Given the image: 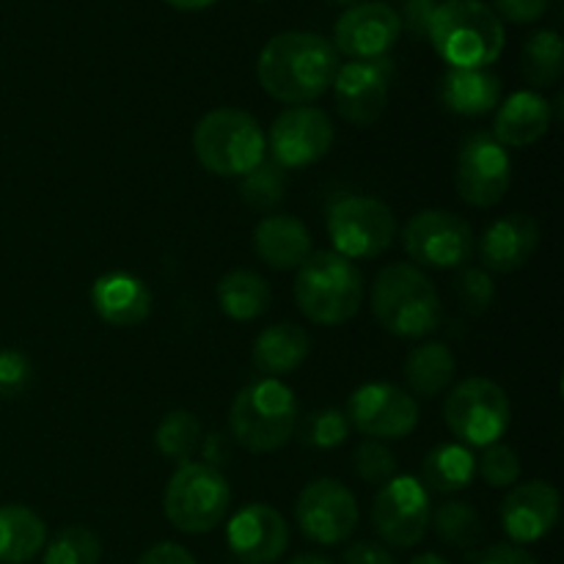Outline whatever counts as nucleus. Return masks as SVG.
Here are the masks:
<instances>
[{
	"instance_id": "obj_1",
	"label": "nucleus",
	"mask_w": 564,
	"mask_h": 564,
	"mask_svg": "<svg viewBox=\"0 0 564 564\" xmlns=\"http://www.w3.org/2000/svg\"><path fill=\"white\" fill-rule=\"evenodd\" d=\"M339 72L330 39L308 31H284L270 39L257 61L264 91L284 105H308L323 97Z\"/></svg>"
},
{
	"instance_id": "obj_2",
	"label": "nucleus",
	"mask_w": 564,
	"mask_h": 564,
	"mask_svg": "<svg viewBox=\"0 0 564 564\" xmlns=\"http://www.w3.org/2000/svg\"><path fill=\"white\" fill-rule=\"evenodd\" d=\"M427 39L449 69H488L505 50V25L482 0H444Z\"/></svg>"
},
{
	"instance_id": "obj_3",
	"label": "nucleus",
	"mask_w": 564,
	"mask_h": 564,
	"mask_svg": "<svg viewBox=\"0 0 564 564\" xmlns=\"http://www.w3.org/2000/svg\"><path fill=\"white\" fill-rule=\"evenodd\" d=\"M372 314L400 339H424L438 330L444 306L433 281L408 262H394L372 284Z\"/></svg>"
},
{
	"instance_id": "obj_4",
	"label": "nucleus",
	"mask_w": 564,
	"mask_h": 564,
	"mask_svg": "<svg viewBox=\"0 0 564 564\" xmlns=\"http://www.w3.org/2000/svg\"><path fill=\"white\" fill-rule=\"evenodd\" d=\"M297 422V400L275 378H262L257 383H248L240 394L235 397L229 411L231 438L248 452L268 455V452L281 449L295 435Z\"/></svg>"
},
{
	"instance_id": "obj_5",
	"label": "nucleus",
	"mask_w": 564,
	"mask_h": 564,
	"mask_svg": "<svg viewBox=\"0 0 564 564\" xmlns=\"http://www.w3.org/2000/svg\"><path fill=\"white\" fill-rule=\"evenodd\" d=\"M295 303L317 325H341L364 303V279L356 262L336 251H317L297 268Z\"/></svg>"
},
{
	"instance_id": "obj_6",
	"label": "nucleus",
	"mask_w": 564,
	"mask_h": 564,
	"mask_svg": "<svg viewBox=\"0 0 564 564\" xmlns=\"http://www.w3.org/2000/svg\"><path fill=\"white\" fill-rule=\"evenodd\" d=\"M193 152L215 176H246L268 152V138L251 113L215 108L193 130Z\"/></svg>"
},
{
	"instance_id": "obj_7",
	"label": "nucleus",
	"mask_w": 564,
	"mask_h": 564,
	"mask_svg": "<svg viewBox=\"0 0 564 564\" xmlns=\"http://www.w3.org/2000/svg\"><path fill=\"white\" fill-rule=\"evenodd\" d=\"M231 490L224 474L207 463H182L165 488L163 510L171 527L185 534H207L226 518Z\"/></svg>"
},
{
	"instance_id": "obj_8",
	"label": "nucleus",
	"mask_w": 564,
	"mask_h": 564,
	"mask_svg": "<svg viewBox=\"0 0 564 564\" xmlns=\"http://www.w3.org/2000/svg\"><path fill=\"white\" fill-rule=\"evenodd\" d=\"M444 422L468 449L499 444V438L510 427L507 391L488 378L463 380L446 397Z\"/></svg>"
},
{
	"instance_id": "obj_9",
	"label": "nucleus",
	"mask_w": 564,
	"mask_h": 564,
	"mask_svg": "<svg viewBox=\"0 0 564 564\" xmlns=\"http://www.w3.org/2000/svg\"><path fill=\"white\" fill-rule=\"evenodd\" d=\"M397 218L389 204L372 196H341L328 207V237L345 259H375L389 251Z\"/></svg>"
},
{
	"instance_id": "obj_10",
	"label": "nucleus",
	"mask_w": 564,
	"mask_h": 564,
	"mask_svg": "<svg viewBox=\"0 0 564 564\" xmlns=\"http://www.w3.org/2000/svg\"><path fill=\"white\" fill-rule=\"evenodd\" d=\"M402 248L416 268L455 270L471 259L474 231L468 220L446 209L416 213L402 229Z\"/></svg>"
},
{
	"instance_id": "obj_11",
	"label": "nucleus",
	"mask_w": 564,
	"mask_h": 564,
	"mask_svg": "<svg viewBox=\"0 0 564 564\" xmlns=\"http://www.w3.org/2000/svg\"><path fill=\"white\" fill-rule=\"evenodd\" d=\"M512 163L507 149L490 132H474L463 141L455 165V187L471 207L490 209L507 196Z\"/></svg>"
},
{
	"instance_id": "obj_12",
	"label": "nucleus",
	"mask_w": 564,
	"mask_h": 564,
	"mask_svg": "<svg viewBox=\"0 0 564 564\" xmlns=\"http://www.w3.org/2000/svg\"><path fill=\"white\" fill-rule=\"evenodd\" d=\"M433 518L430 490L413 477H394L380 488L372 505L375 532L394 549H411L424 540Z\"/></svg>"
},
{
	"instance_id": "obj_13",
	"label": "nucleus",
	"mask_w": 564,
	"mask_h": 564,
	"mask_svg": "<svg viewBox=\"0 0 564 564\" xmlns=\"http://www.w3.org/2000/svg\"><path fill=\"white\" fill-rule=\"evenodd\" d=\"M345 416L367 438L400 441L416 430L419 405L400 386L375 380L352 391Z\"/></svg>"
},
{
	"instance_id": "obj_14",
	"label": "nucleus",
	"mask_w": 564,
	"mask_h": 564,
	"mask_svg": "<svg viewBox=\"0 0 564 564\" xmlns=\"http://www.w3.org/2000/svg\"><path fill=\"white\" fill-rule=\"evenodd\" d=\"M270 152L281 169H306L334 147V121L323 108L292 105L270 127Z\"/></svg>"
},
{
	"instance_id": "obj_15",
	"label": "nucleus",
	"mask_w": 564,
	"mask_h": 564,
	"mask_svg": "<svg viewBox=\"0 0 564 564\" xmlns=\"http://www.w3.org/2000/svg\"><path fill=\"white\" fill-rule=\"evenodd\" d=\"M295 518L312 543L339 545L356 532L358 501L352 490L336 479H314L297 496Z\"/></svg>"
},
{
	"instance_id": "obj_16",
	"label": "nucleus",
	"mask_w": 564,
	"mask_h": 564,
	"mask_svg": "<svg viewBox=\"0 0 564 564\" xmlns=\"http://www.w3.org/2000/svg\"><path fill=\"white\" fill-rule=\"evenodd\" d=\"M391 80H394V61L372 58V61H350L339 66L334 77L336 110L347 124L367 127L383 116L389 105Z\"/></svg>"
},
{
	"instance_id": "obj_17",
	"label": "nucleus",
	"mask_w": 564,
	"mask_h": 564,
	"mask_svg": "<svg viewBox=\"0 0 564 564\" xmlns=\"http://www.w3.org/2000/svg\"><path fill=\"white\" fill-rule=\"evenodd\" d=\"M402 36L400 14L383 0L352 3L334 25L336 53L352 61L386 58Z\"/></svg>"
},
{
	"instance_id": "obj_18",
	"label": "nucleus",
	"mask_w": 564,
	"mask_h": 564,
	"mask_svg": "<svg viewBox=\"0 0 564 564\" xmlns=\"http://www.w3.org/2000/svg\"><path fill=\"white\" fill-rule=\"evenodd\" d=\"M226 543L242 564H273L290 545V527L275 507L246 505L229 518Z\"/></svg>"
},
{
	"instance_id": "obj_19",
	"label": "nucleus",
	"mask_w": 564,
	"mask_h": 564,
	"mask_svg": "<svg viewBox=\"0 0 564 564\" xmlns=\"http://www.w3.org/2000/svg\"><path fill=\"white\" fill-rule=\"evenodd\" d=\"M560 521V490L549 482L518 485L501 501V527L516 545L540 543Z\"/></svg>"
},
{
	"instance_id": "obj_20",
	"label": "nucleus",
	"mask_w": 564,
	"mask_h": 564,
	"mask_svg": "<svg viewBox=\"0 0 564 564\" xmlns=\"http://www.w3.org/2000/svg\"><path fill=\"white\" fill-rule=\"evenodd\" d=\"M540 246V226L532 215H505L494 220L479 240L482 268L490 273H516L527 268Z\"/></svg>"
},
{
	"instance_id": "obj_21",
	"label": "nucleus",
	"mask_w": 564,
	"mask_h": 564,
	"mask_svg": "<svg viewBox=\"0 0 564 564\" xmlns=\"http://www.w3.org/2000/svg\"><path fill=\"white\" fill-rule=\"evenodd\" d=\"M91 306L108 325L132 328L152 314V292L130 273H105L94 281Z\"/></svg>"
},
{
	"instance_id": "obj_22",
	"label": "nucleus",
	"mask_w": 564,
	"mask_h": 564,
	"mask_svg": "<svg viewBox=\"0 0 564 564\" xmlns=\"http://www.w3.org/2000/svg\"><path fill=\"white\" fill-rule=\"evenodd\" d=\"M253 251L268 268L297 270L312 257V231L295 215H268L253 229Z\"/></svg>"
},
{
	"instance_id": "obj_23",
	"label": "nucleus",
	"mask_w": 564,
	"mask_h": 564,
	"mask_svg": "<svg viewBox=\"0 0 564 564\" xmlns=\"http://www.w3.org/2000/svg\"><path fill=\"white\" fill-rule=\"evenodd\" d=\"M554 110L540 91H516L505 99L494 121V138L501 147H532L549 132Z\"/></svg>"
},
{
	"instance_id": "obj_24",
	"label": "nucleus",
	"mask_w": 564,
	"mask_h": 564,
	"mask_svg": "<svg viewBox=\"0 0 564 564\" xmlns=\"http://www.w3.org/2000/svg\"><path fill=\"white\" fill-rule=\"evenodd\" d=\"M501 77L490 69H449L441 80V102L449 113L485 116L499 105Z\"/></svg>"
},
{
	"instance_id": "obj_25",
	"label": "nucleus",
	"mask_w": 564,
	"mask_h": 564,
	"mask_svg": "<svg viewBox=\"0 0 564 564\" xmlns=\"http://www.w3.org/2000/svg\"><path fill=\"white\" fill-rule=\"evenodd\" d=\"M312 352V339L301 325L279 323L264 328L253 341V364L268 378H286L295 372Z\"/></svg>"
},
{
	"instance_id": "obj_26",
	"label": "nucleus",
	"mask_w": 564,
	"mask_h": 564,
	"mask_svg": "<svg viewBox=\"0 0 564 564\" xmlns=\"http://www.w3.org/2000/svg\"><path fill=\"white\" fill-rule=\"evenodd\" d=\"M47 543V527L22 505L0 507V564H28Z\"/></svg>"
},
{
	"instance_id": "obj_27",
	"label": "nucleus",
	"mask_w": 564,
	"mask_h": 564,
	"mask_svg": "<svg viewBox=\"0 0 564 564\" xmlns=\"http://www.w3.org/2000/svg\"><path fill=\"white\" fill-rule=\"evenodd\" d=\"M457 361L452 350L441 341H427L419 345L416 350L408 352L405 358V383L422 400H433V397L444 394L455 380Z\"/></svg>"
},
{
	"instance_id": "obj_28",
	"label": "nucleus",
	"mask_w": 564,
	"mask_h": 564,
	"mask_svg": "<svg viewBox=\"0 0 564 564\" xmlns=\"http://www.w3.org/2000/svg\"><path fill=\"white\" fill-rule=\"evenodd\" d=\"M477 477V457L463 444H441L424 457L422 485L435 494H460Z\"/></svg>"
},
{
	"instance_id": "obj_29",
	"label": "nucleus",
	"mask_w": 564,
	"mask_h": 564,
	"mask_svg": "<svg viewBox=\"0 0 564 564\" xmlns=\"http://www.w3.org/2000/svg\"><path fill=\"white\" fill-rule=\"evenodd\" d=\"M218 306L235 323H248L268 312L270 286L262 275L251 270H231L218 281Z\"/></svg>"
},
{
	"instance_id": "obj_30",
	"label": "nucleus",
	"mask_w": 564,
	"mask_h": 564,
	"mask_svg": "<svg viewBox=\"0 0 564 564\" xmlns=\"http://www.w3.org/2000/svg\"><path fill=\"white\" fill-rule=\"evenodd\" d=\"M521 69L532 86H556L564 69V44L556 31H538L527 39L521 55Z\"/></svg>"
},
{
	"instance_id": "obj_31",
	"label": "nucleus",
	"mask_w": 564,
	"mask_h": 564,
	"mask_svg": "<svg viewBox=\"0 0 564 564\" xmlns=\"http://www.w3.org/2000/svg\"><path fill=\"white\" fill-rule=\"evenodd\" d=\"M202 438V424H198V419L191 411L165 413L163 422L158 424V433H154V444H158L160 455L180 463V466L182 463H191Z\"/></svg>"
},
{
	"instance_id": "obj_32",
	"label": "nucleus",
	"mask_w": 564,
	"mask_h": 564,
	"mask_svg": "<svg viewBox=\"0 0 564 564\" xmlns=\"http://www.w3.org/2000/svg\"><path fill=\"white\" fill-rule=\"evenodd\" d=\"M242 202L259 213H273L286 196V174L273 160H262L253 171H248L240 182Z\"/></svg>"
},
{
	"instance_id": "obj_33",
	"label": "nucleus",
	"mask_w": 564,
	"mask_h": 564,
	"mask_svg": "<svg viewBox=\"0 0 564 564\" xmlns=\"http://www.w3.org/2000/svg\"><path fill=\"white\" fill-rule=\"evenodd\" d=\"M102 543L86 527H66L44 549V564H99Z\"/></svg>"
},
{
	"instance_id": "obj_34",
	"label": "nucleus",
	"mask_w": 564,
	"mask_h": 564,
	"mask_svg": "<svg viewBox=\"0 0 564 564\" xmlns=\"http://www.w3.org/2000/svg\"><path fill=\"white\" fill-rule=\"evenodd\" d=\"M430 521H435V532L449 545L471 549L482 538V518L466 501H444Z\"/></svg>"
},
{
	"instance_id": "obj_35",
	"label": "nucleus",
	"mask_w": 564,
	"mask_h": 564,
	"mask_svg": "<svg viewBox=\"0 0 564 564\" xmlns=\"http://www.w3.org/2000/svg\"><path fill=\"white\" fill-rule=\"evenodd\" d=\"M295 433H301L303 444L314 446V449H336L350 435V422L339 408H323V411H312L308 416H303Z\"/></svg>"
},
{
	"instance_id": "obj_36",
	"label": "nucleus",
	"mask_w": 564,
	"mask_h": 564,
	"mask_svg": "<svg viewBox=\"0 0 564 564\" xmlns=\"http://www.w3.org/2000/svg\"><path fill=\"white\" fill-rule=\"evenodd\" d=\"M477 471L490 488H510L521 479V457L516 449L507 444H490L485 446V455L479 457Z\"/></svg>"
},
{
	"instance_id": "obj_37",
	"label": "nucleus",
	"mask_w": 564,
	"mask_h": 564,
	"mask_svg": "<svg viewBox=\"0 0 564 564\" xmlns=\"http://www.w3.org/2000/svg\"><path fill=\"white\" fill-rule=\"evenodd\" d=\"M352 463H356V474L367 485H386L389 479L397 477L394 452L380 444V441L367 438L364 444H358Z\"/></svg>"
},
{
	"instance_id": "obj_38",
	"label": "nucleus",
	"mask_w": 564,
	"mask_h": 564,
	"mask_svg": "<svg viewBox=\"0 0 564 564\" xmlns=\"http://www.w3.org/2000/svg\"><path fill=\"white\" fill-rule=\"evenodd\" d=\"M455 292L468 314H485L496 297L494 279L482 268H463L455 281Z\"/></svg>"
},
{
	"instance_id": "obj_39",
	"label": "nucleus",
	"mask_w": 564,
	"mask_h": 564,
	"mask_svg": "<svg viewBox=\"0 0 564 564\" xmlns=\"http://www.w3.org/2000/svg\"><path fill=\"white\" fill-rule=\"evenodd\" d=\"M31 383V361L25 352L20 350H3L0 352V397L22 394Z\"/></svg>"
},
{
	"instance_id": "obj_40",
	"label": "nucleus",
	"mask_w": 564,
	"mask_h": 564,
	"mask_svg": "<svg viewBox=\"0 0 564 564\" xmlns=\"http://www.w3.org/2000/svg\"><path fill=\"white\" fill-rule=\"evenodd\" d=\"M549 6L551 0H494L490 9L496 11L499 20L505 17L516 25H529V22H538L549 11Z\"/></svg>"
},
{
	"instance_id": "obj_41",
	"label": "nucleus",
	"mask_w": 564,
	"mask_h": 564,
	"mask_svg": "<svg viewBox=\"0 0 564 564\" xmlns=\"http://www.w3.org/2000/svg\"><path fill=\"white\" fill-rule=\"evenodd\" d=\"M435 0H408L405 9H402L400 22L402 28L413 33V36H427L430 33V22H433L435 14Z\"/></svg>"
},
{
	"instance_id": "obj_42",
	"label": "nucleus",
	"mask_w": 564,
	"mask_h": 564,
	"mask_svg": "<svg viewBox=\"0 0 564 564\" xmlns=\"http://www.w3.org/2000/svg\"><path fill=\"white\" fill-rule=\"evenodd\" d=\"M135 564H198L187 549L180 543H158L149 551H143Z\"/></svg>"
},
{
	"instance_id": "obj_43",
	"label": "nucleus",
	"mask_w": 564,
	"mask_h": 564,
	"mask_svg": "<svg viewBox=\"0 0 564 564\" xmlns=\"http://www.w3.org/2000/svg\"><path fill=\"white\" fill-rule=\"evenodd\" d=\"M345 564H397L394 556L389 554V549L380 543H367V540H361V543L350 545V549L345 551Z\"/></svg>"
},
{
	"instance_id": "obj_44",
	"label": "nucleus",
	"mask_w": 564,
	"mask_h": 564,
	"mask_svg": "<svg viewBox=\"0 0 564 564\" xmlns=\"http://www.w3.org/2000/svg\"><path fill=\"white\" fill-rule=\"evenodd\" d=\"M198 449H202L204 463L220 471V466H226V463H229L231 441L226 433H209V435H204L202 444H198Z\"/></svg>"
},
{
	"instance_id": "obj_45",
	"label": "nucleus",
	"mask_w": 564,
	"mask_h": 564,
	"mask_svg": "<svg viewBox=\"0 0 564 564\" xmlns=\"http://www.w3.org/2000/svg\"><path fill=\"white\" fill-rule=\"evenodd\" d=\"M477 564H538V560L521 545H490Z\"/></svg>"
},
{
	"instance_id": "obj_46",
	"label": "nucleus",
	"mask_w": 564,
	"mask_h": 564,
	"mask_svg": "<svg viewBox=\"0 0 564 564\" xmlns=\"http://www.w3.org/2000/svg\"><path fill=\"white\" fill-rule=\"evenodd\" d=\"M165 3L176 11H202L209 9L213 3H218V0H165Z\"/></svg>"
},
{
	"instance_id": "obj_47",
	"label": "nucleus",
	"mask_w": 564,
	"mask_h": 564,
	"mask_svg": "<svg viewBox=\"0 0 564 564\" xmlns=\"http://www.w3.org/2000/svg\"><path fill=\"white\" fill-rule=\"evenodd\" d=\"M411 564H452V562L444 560V556H438V554H422V556H416V560H411Z\"/></svg>"
},
{
	"instance_id": "obj_48",
	"label": "nucleus",
	"mask_w": 564,
	"mask_h": 564,
	"mask_svg": "<svg viewBox=\"0 0 564 564\" xmlns=\"http://www.w3.org/2000/svg\"><path fill=\"white\" fill-rule=\"evenodd\" d=\"M290 564H330V562L323 560V556H317V554H301V556H295Z\"/></svg>"
},
{
	"instance_id": "obj_49",
	"label": "nucleus",
	"mask_w": 564,
	"mask_h": 564,
	"mask_svg": "<svg viewBox=\"0 0 564 564\" xmlns=\"http://www.w3.org/2000/svg\"><path fill=\"white\" fill-rule=\"evenodd\" d=\"M334 3H358V0H334Z\"/></svg>"
}]
</instances>
